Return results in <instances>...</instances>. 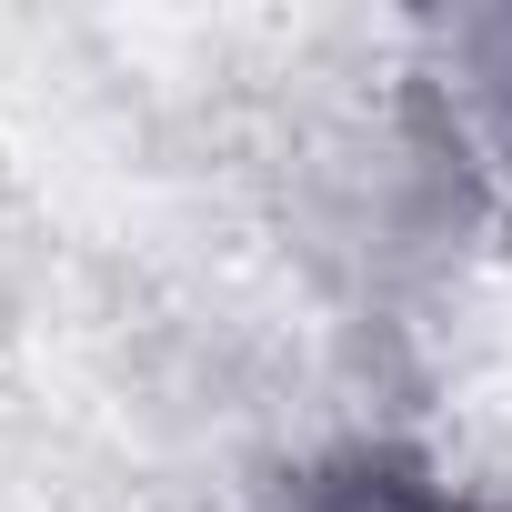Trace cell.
<instances>
[{
    "label": "cell",
    "mask_w": 512,
    "mask_h": 512,
    "mask_svg": "<svg viewBox=\"0 0 512 512\" xmlns=\"http://www.w3.org/2000/svg\"><path fill=\"white\" fill-rule=\"evenodd\" d=\"M422 101L452 161L512 211V11H452L422 31Z\"/></svg>",
    "instance_id": "cell-1"
},
{
    "label": "cell",
    "mask_w": 512,
    "mask_h": 512,
    "mask_svg": "<svg viewBox=\"0 0 512 512\" xmlns=\"http://www.w3.org/2000/svg\"><path fill=\"white\" fill-rule=\"evenodd\" d=\"M282 512H482V502L452 492L432 462H412V452H392V442H352V452L292 472Z\"/></svg>",
    "instance_id": "cell-2"
}]
</instances>
